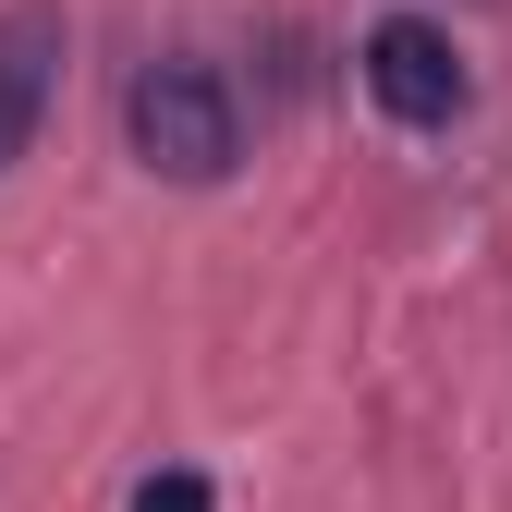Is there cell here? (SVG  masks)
I'll return each mask as SVG.
<instances>
[{
    "label": "cell",
    "mask_w": 512,
    "mask_h": 512,
    "mask_svg": "<svg viewBox=\"0 0 512 512\" xmlns=\"http://www.w3.org/2000/svg\"><path fill=\"white\" fill-rule=\"evenodd\" d=\"M122 135H135V159L159 183H220L244 159V110H232V86L208 61H147V74L122 86Z\"/></svg>",
    "instance_id": "obj_1"
},
{
    "label": "cell",
    "mask_w": 512,
    "mask_h": 512,
    "mask_svg": "<svg viewBox=\"0 0 512 512\" xmlns=\"http://www.w3.org/2000/svg\"><path fill=\"white\" fill-rule=\"evenodd\" d=\"M354 74H366V98L391 110L403 135H439V122L464 110V49L439 37L427 13H378V25H366V61H354Z\"/></svg>",
    "instance_id": "obj_2"
},
{
    "label": "cell",
    "mask_w": 512,
    "mask_h": 512,
    "mask_svg": "<svg viewBox=\"0 0 512 512\" xmlns=\"http://www.w3.org/2000/svg\"><path fill=\"white\" fill-rule=\"evenodd\" d=\"M61 61H74V25H61L49 0H13V13H0V171L37 147V122L61 98Z\"/></svg>",
    "instance_id": "obj_3"
},
{
    "label": "cell",
    "mask_w": 512,
    "mask_h": 512,
    "mask_svg": "<svg viewBox=\"0 0 512 512\" xmlns=\"http://www.w3.org/2000/svg\"><path fill=\"white\" fill-rule=\"evenodd\" d=\"M122 512H208V476H183V464H171V476H147L135 500H122Z\"/></svg>",
    "instance_id": "obj_4"
}]
</instances>
